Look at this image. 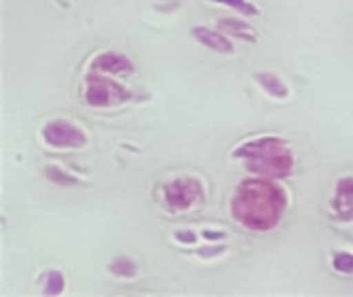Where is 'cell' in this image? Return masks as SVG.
I'll use <instances>...</instances> for the list:
<instances>
[{
	"mask_svg": "<svg viewBox=\"0 0 353 297\" xmlns=\"http://www.w3.org/2000/svg\"><path fill=\"white\" fill-rule=\"evenodd\" d=\"M283 196L271 184L252 182L242 186L236 198L238 219L250 227H271L281 211Z\"/></svg>",
	"mask_w": 353,
	"mask_h": 297,
	"instance_id": "cell-1",
	"label": "cell"
},
{
	"mask_svg": "<svg viewBox=\"0 0 353 297\" xmlns=\"http://www.w3.org/2000/svg\"><path fill=\"white\" fill-rule=\"evenodd\" d=\"M248 157H252V167L265 174H273V176H283L290 172L292 167V157L288 153V149L277 143V141H261L256 145L244 147Z\"/></svg>",
	"mask_w": 353,
	"mask_h": 297,
	"instance_id": "cell-2",
	"label": "cell"
},
{
	"mask_svg": "<svg viewBox=\"0 0 353 297\" xmlns=\"http://www.w3.org/2000/svg\"><path fill=\"white\" fill-rule=\"evenodd\" d=\"M46 139H48V143H52L56 147H79V145L85 143V136L77 128H72L68 124H62V122L48 126L46 128Z\"/></svg>",
	"mask_w": 353,
	"mask_h": 297,
	"instance_id": "cell-3",
	"label": "cell"
},
{
	"mask_svg": "<svg viewBox=\"0 0 353 297\" xmlns=\"http://www.w3.org/2000/svg\"><path fill=\"white\" fill-rule=\"evenodd\" d=\"M168 194H170V203L178 207H186L196 198V186L192 182H174L168 188Z\"/></svg>",
	"mask_w": 353,
	"mask_h": 297,
	"instance_id": "cell-4",
	"label": "cell"
},
{
	"mask_svg": "<svg viewBox=\"0 0 353 297\" xmlns=\"http://www.w3.org/2000/svg\"><path fill=\"white\" fill-rule=\"evenodd\" d=\"M194 35L203 41V43H207L211 50H219V52H232V43L225 39V37H221V35H217V33H213V31H209V29H203V27H199V29H194Z\"/></svg>",
	"mask_w": 353,
	"mask_h": 297,
	"instance_id": "cell-5",
	"label": "cell"
},
{
	"mask_svg": "<svg viewBox=\"0 0 353 297\" xmlns=\"http://www.w3.org/2000/svg\"><path fill=\"white\" fill-rule=\"evenodd\" d=\"M97 64L110 72H122V70H130V64L122 58V56H114V54H108L103 58L97 60Z\"/></svg>",
	"mask_w": 353,
	"mask_h": 297,
	"instance_id": "cell-6",
	"label": "cell"
},
{
	"mask_svg": "<svg viewBox=\"0 0 353 297\" xmlns=\"http://www.w3.org/2000/svg\"><path fill=\"white\" fill-rule=\"evenodd\" d=\"M259 79L263 81V85H265L267 89H271V91H273V95H281V97L285 95V87H283L275 76H271V74H261Z\"/></svg>",
	"mask_w": 353,
	"mask_h": 297,
	"instance_id": "cell-7",
	"label": "cell"
},
{
	"mask_svg": "<svg viewBox=\"0 0 353 297\" xmlns=\"http://www.w3.org/2000/svg\"><path fill=\"white\" fill-rule=\"evenodd\" d=\"M223 27H230V29H236L240 37H246V39L250 37V39H254V35H252V31H250L248 27H244V25H240L238 21H223Z\"/></svg>",
	"mask_w": 353,
	"mask_h": 297,
	"instance_id": "cell-8",
	"label": "cell"
},
{
	"mask_svg": "<svg viewBox=\"0 0 353 297\" xmlns=\"http://www.w3.org/2000/svg\"><path fill=\"white\" fill-rule=\"evenodd\" d=\"M221 2H225V4H230V6H236L238 10H242V12H246V14H256V8H254L250 2H246V0H221Z\"/></svg>",
	"mask_w": 353,
	"mask_h": 297,
	"instance_id": "cell-9",
	"label": "cell"
},
{
	"mask_svg": "<svg viewBox=\"0 0 353 297\" xmlns=\"http://www.w3.org/2000/svg\"><path fill=\"white\" fill-rule=\"evenodd\" d=\"M335 267L339 271H353V256H345V254L337 256L335 258Z\"/></svg>",
	"mask_w": 353,
	"mask_h": 297,
	"instance_id": "cell-10",
	"label": "cell"
}]
</instances>
